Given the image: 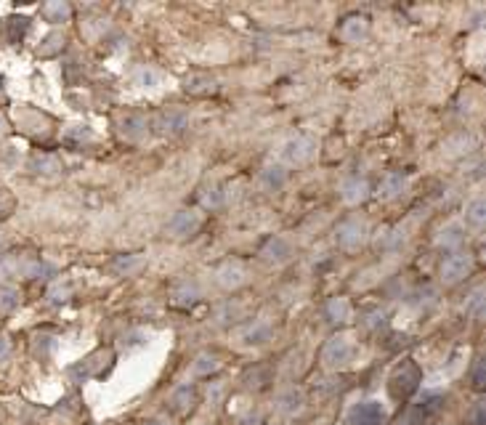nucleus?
Segmentation results:
<instances>
[{
	"mask_svg": "<svg viewBox=\"0 0 486 425\" xmlns=\"http://www.w3.org/2000/svg\"><path fill=\"white\" fill-rule=\"evenodd\" d=\"M364 32H367V21L362 17L346 19V21H343V27H340V35H343V40H348V43L359 40Z\"/></svg>",
	"mask_w": 486,
	"mask_h": 425,
	"instance_id": "18",
	"label": "nucleus"
},
{
	"mask_svg": "<svg viewBox=\"0 0 486 425\" xmlns=\"http://www.w3.org/2000/svg\"><path fill=\"white\" fill-rule=\"evenodd\" d=\"M382 420H385V409L380 402H362L348 415L351 425H382Z\"/></svg>",
	"mask_w": 486,
	"mask_h": 425,
	"instance_id": "7",
	"label": "nucleus"
},
{
	"mask_svg": "<svg viewBox=\"0 0 486 425\" xmlns=\"http://www.w3.org/2000/svg\"><path fill=\"white\" fill-rule=\"evenodd\" d=\"M186 125H189V115H186L184 109H168V112H159L155 120L157 133H162V136H175V133H181Z\"/></svg>",
	"mask_w": 486,
	"mask_h": 425,
	"instance_id": "8",
	"label": "nucleus"
},
{
	"mask_svg": "<svg viewBox=\"0 0 486 425\" xmlns=\"http://www.w3.org/2000/svg\"><path fill=\"white\" fill-rule=\"evenodd\" d=\"M313 152H316V141L311 136H295L282 147V160L290 165H303L311 160Z\"/></svg>",
	"mask_w": 486,
	"mask_h": 425,
	"instance_id": "6",
	"label": "nucleus"
},
{
	"mask_svg": "<svg viewBox=\"0 0 486 425\" xmlns=\"http://www.w3.org/2000/svg\"><path fill=\"white\" fill-rule=\"evenodd\" d=\"M157 80V75L152 72V69H139L136 72V85H144V88H152Z\"/></svg>",
	"mask_w": 486,
	"mask_h": 425,
	"instance_id": "32",
	"label": "nucleus"
},
{
	"mask_svg": "<svg viewBox=\"0 0 486 425\" xmlns=\"http://www.w3.org/2000/svg\"><path fill=\"white\" fill-rule=\"evenodd\" d=\"M465 221H468L470 226H476V229H481V226H484V221H486L484 197H476V200L468 205V210H465Z\"/></svg>",
	"mask_w": 486,
	"mask_h": 425,
	"instance_id": "20",
	"label": "nucleus"
},
{
	"mask_svg": "<svg viewBox=\"0 0 486 425\" xmlns=\"http://www.w3.org/2000/svg\"><path fill=\"white\" fill-rule=\"evenodd\" d=\"M173 298H175L178 306H194V303L200 301V290H197V285L181 282V285L173 290Z\"/></svg>",
	"mask_w": 486,
	"mask_h": 425,
	"instance_id": "19",
	"label": "nucleus"
},
{
	"mask_svg": "<svg viewBox=\"0 0 486 425\" xmlns=\"http://www.w3.org/2000/svg\"><path fill=\"white\" fill-rule=\"evenodd\" d=\"M202 205H205V207H221V205H224V189L208 187L202 191Z\"/></svg>",
	"mask_w": 486,
	"mask_h": 425,
	"instance_id": "29",
	"label": "nucleus"
},
{
	"mask_svg": "<svg viewBox=\"0 0 486 425\" xmlns=\"http://www.w3.org/2000/svg\"><path fill=\"white\" fill-rule=\"evenodd\" d=\"M197 229H200V213H194V210H178L168 221V232L173 237H186V234H194Z\"/></svg>",
	"mask_w": 486,
	"mask_h": 425,
	"instance_id": "9",
	"label": "nucleus"
},
{
	"mask_svg": "<svg viewBox=\"0 0 486 425\" xmlns=\"http://www.w3.org/2000/svg\"><path fill=\"white\" fill-rule=\"evenodd\" d=\"M441 409H444V396H441V393H425L417 404L404 409L393 425H425L434 415H438Z\"/></svg>",
	"mask_w": 486,
	"mask_h": 425,
	"instance_id": "2",
	"label": "nucleus"
},
{
	"mask_svg": "<svg viewBox=\"0 0 486 425\" xmlns=\"http://www.w3.org/2000/svg\"><path fill=\"white\" fill-rule=\"evenodd\" d=\"M269 335H271V327L266 322H253L242 330L244 343H263V340H269Z\"/></svg>",
	"mask_w": 486,
	"mask_h": 425,
	"instance_id": "21",
	"label": "nucleus"
},
{
	"mask_svg": "<svg viewBox=\"0 0 486 425\" xmlns=\"http://www.w3.org/2000/svg\"><path fill=\"white\" fill-rule=\"evenodd\" d=\"M367 327H372V330L385 327V314H382V311H372V314H367Z\"/></svg>",
	"mask_w": 486,
	"mask_h": 425,
	"instance_id": "34",
	"label": "nucleus"
},
{
	"mask_svg": "<svg viewBox=\"0 0 486 425\" xmlns=\"http://www.w3.org/2000/svg\"><path fill=\"white\" fill-rule=\"evenodd\" d=\"M404 189H407V178H404L401 173H388V176L382 178L378 194H380V200H393V197H399Z\"/></svg>",
	"mask_w": 486,
	"mask_h": 425,
	"instance_id": "15",
	"label": "nucleus"
},
{
	"mask_svg": "<svg viewBox=\"0 0 486 425\" xmlns=\"http://www.w3.org/2000/svg\"><path fill=\"white\" fill-rule=\"evenodd\" d=\"M48 298H51V303H64V301L70 298V285H64V287L56 285V287L48 292Z\"/></svg>",
	"mask_w": 486,
	"mask_h": 425,
	"instance_id": "33",
	"label": "nucleus"
},
{
	"mask_svg": "<svg viewBox=\"0 0 486 425\" xmlns=\"http://www.w3.org/2000/svg\"><path fill=\"white\" fill-rule=\"evenodd\" d=\"M8 354H11V343H8L6 338H0V361H6Z\"/></svg>",
	"mask_w": 486,
	"mask_h": 425,
	"instance_id": "37",
	"label": "nucleus"
},
{
	"mask_svg": "<svg viewBox=\"0 0 486 425\" xmlns=\"http://www.w3.org/2000/svg\"><path fill=\"white\" fill-rule=\"evenodd\" d=\"M112 269H115L117 274L136 272V269H141V258L139 255H117V258H115V263H112Z\"/></svg>",
	"mask_w": 486,
	"mask_h": 425,
	"instance_id": "25",
	"label": "nucleus"
},
{
	"mask_svg": "<svg viewBox=\"0 0 486 425\" xmlns=\"http://www.w3.org/2000/svg\"><path fill=\"white\" fill-rule=\"evenodd\" d=\"M465 314L476 317V319H481V317H484V290L481 287L470 292V298L465 301Z\"/></svg>",
	"mask_w": 486,
	"mask_h": 425,
	"instance_id": "24",
	"label": "nucleus"
},
{
	"mask_svg": "<svg viewBox=\"0 0 486 425\" xmlns=\"http://www.w3.org/2000/svg\"><path fill=\"white\" fill-rule=\"evenodd\" d=\"M43 17L48 19L51 24H61V21H67L70 19V6L67 3H46L43 6Z\"/></svg>",
	"mask_w": 486,
	"mask_h": 425,
	"instance_id": "23",
	"label": "nucleus"
},
{
	"mask_svg": "<svg viewBox=\"0 0 486 425\" xmlns=\"http://www.w3.org/2000/svg\"><path fill=\"white\" fill-rule=\"evenodd\" d=\"M184 88H186L189 93H210V91H215V83H213L210 77H189Z\"/></svg>",
	"mask_w": 486,
	"mask_h": 425,
	"instance_id": "28",
	"label": "nucleus"
},
{
	"mask_svg": "<svg viewBox=\"0 0 486 425\" xmlns=\"http://www.w3.org/2000/svg\"><path fill=\"white\" fill-rule=\"evenodd\" d=\"M261 255L269 261V263H284V261L293 255V245H290V239L274 237V239L266 242V247L261 250Z\"/></svg>",
	"mask_w": 486,
	"mask_h": 425,
	"instance_id": "11",
	"label": "nucleus"
},
{
	"mask_svg": "<svg viewBox=\"0 0 486 425\" xmlns=\"http://www.w3.org/2000/svg\"><path fill=\"white\" fill-rule=\"evenodd\" d=\"M470 380L476 388H484V359H476V367L470 372Z\"/></svg>",
	"mask_w": 486,
	"mask_h": 425,
	"instance_id": "31",
	"label": "nucleus"
},
{
	"mask_svg": "<svg viewBox=\"0 0 486 425\" xmlns=\"http://www.w3.org/2000/svg\"><path fill=\"white\" fill-rule=\"evenodd\" d=\"M0 131H3V120H0Z\"/></svg>",
	"mask_w": 486,
	"mask_h": 425,
	"instance_id": "39",
	"label": "nucleus"
},
{
	"mask_svg": "<svg viewBox=\"0 0 486 425\" xmlns=\"http://www.w3.org/2000/svg\"><path fill=\"white\" fill-rule=\"evenodd\" d=\"M420 383H422V370L417 367L415 361H404L399 370L391 375L388 391H391V396L396 402H404V399H409L420 388Z\"/></svg>",
	"mask_w": 486,
	"mask_h": 425,
	"instance_id": "1",
	"label": "nucleus"
},
{
	"mask_svg": "<svg viewBox=\"0 0 486 425\" xmlns=\"http://www.w3.org/2000/svg\"><path fill=\"white\" fill-rule=\"evenodd\" d=\"M149 425H162V423H157V420H155V423H149Z\"/></svg>",
	"mask_w": 486,
	"mask_h": 425,
	"instance_id": "38",
	"label": "nucleus"
},
{
	"mask_svg": "<svg viewBox=\"0 0 486 425\" xmlns=\"http://www.w3.org/2000/svg\"><path fill=\"white\" fill-rule=\"evenodd\" d=\"M470 420H473V425H484V404H481V402L476 404L473 415H470Z\"/></svg>",
	"mask_w": 486,
	"mask_h": 425,
	"instance_id": "36",
	"label": "nucleus"
},
{
	"mask_svg": "<svg viewBox=\"0 0 486 425\" xmlns=\"http://www.w3.org/2000/svg\"><path fill=\"white\" fill-rule=\"evenodd\" d=\"M27 30H30V21H27V19H21V17L8 19V40H11V43H19Z\"/></svg>",
	"mask_w": 486,
	"mask_h": 425,
	"instance_id": "26",
	"label": "nucleus"
},
{
	"mask_svg": "<svg viewBox=\"0 0 486 425\" xmlns=\"http://www.w3.org/2000/svg\"><path fill=\"white\" fill-rule=\"evenodd\" d=\"M215 279H218V285L224 290H237L242 287L244 282H247V272H244L242 263H226V266H221L218 269V274H215Z\"/></svg>",
	"mask_w": 486,
	"mask_h": 425,
	"instance_id": "10",
	"label": "nucleus"
},
{
	"mask_svg": "<svg viewBox=\"0 0 486 425\" xmlns=\"http://www.w3.org/2000/svg\"><path fill=\"white\" fill-rule=\"evenodd\" d=\"M284 181H287V173L282 165H269V168L261 173V184L266 189H271V191H277V189L284 187Z\"/></svg>",
	"mask_w": 486,
	"mask_h": 425,
	"instance_id": "16",
	"label": "nucleus"
},
{
	"mask_svg": "<svg viewBox=\"0 0 486 425\" xmlns=\"http://www.w3.org/2000/svg\"><path fill=\"white\" fill-rule=\"evenodd\" d=\"M353 351H356V346H353V340L348 335H335L322 348V361H324V367L338 370V367H346L348 361L353 359Z\"/></svg>",
	"mask_w": 486,
	"mask_h": 425,
	"instance_id": "3",
	"label": "nucleus"
},
{
	"mask_svg": "<svg viewBox=\"0 0 486 425\" xmlns=\"http://www.w3.org/2000/svg\"><path fill=\"white\" fill-rule=\"evenodd\" d=\"M171 404H173V409L178 412V415H186V412H191L194 404H197V388H194L191 383L181 386V388H175L173 396H171Z\"/></svg>",
	"mask_w": 486,
	"mask_h": 425,
	"instance_id": "12",
	"label": "nucleus"
},
{
	"mask_svg": "<svg viewBox=\"0 0 486 425\" xmlns=\"http://www.w3.org/2000/svg\"><path fill=\"white\" fill-rule=\"evenodd\" d=\"M19 306L17 287H0V311H14Z\"/></svg>",
	"mask_w": 486,
	"mask_h": 425,
	"instance_id": "27",
	"label": "nucleus"
},
{
	"mask_svg": "<svg viewBox=\"0 0 486 425\" xmlns=\"http://www.w3.org/2000/svg\"><path fill=\"white\" fill-rule=\"evenodd\" d=\"M470 272H473V255L457 250V253H451L449 258H444L441 272L438 274H441V282H444V285H457V282H463Z\"/></svg>",
	"mask_w": 486,
	"mask_h": 425,
	"instance_id": "4",
	"label": "nucleus"
},
{
	"mask_svg": "<svg viewBox=\"0 0 486 425\" xmlns=\"http://www.w3.org/2000/svg\"><path fill=\"white\" fill-rule=\"evenodd\" d=\"M348 317H351V303L346 298H332L327 303V319L330 322H346Z\"/></svg>",
	"mask_w": 486,
	"mask_h": 425,
	"instance_id": "22",
	"label": "nucleus"
},
{
	"mask_svg": "<svg viewBox=\"0 0 486 425\" xmlns=\"http://www.w3.org/2000/svg\"><path fill=\"white\" fill-rule=\"evenodd\" d=\"M465 242V229L460 226V223H449L444 232H441V237H438V245L441 247H460Z\"/></svg>",
	"mask_w": 486,
	"mask_h": 425,
	"instance_id": "17",
	"label": "nucleus"
},
{
	"mask_svg": "<svg viewBox=\"0 0 486 425\" xmlns=\"http://www.w3.org/2000/svg\"><path fill=\"white\" fill-rule=\"evenodd\" d=\"M364 234H367V226L362 218H346V221L335 229V242H338V247H343V250H356V247L364 242Z\"/></svg>",
	"mask_w": 486,
	"mask_h": 425,
	"instance_id": "5",
	"label": "nucleus"
},
{
	"mask_svg": "<svg viewBox=\"0 0 486 425\" xmlns=\"http://www.w3.org/2000/svg\"><path fill=\"white\" fill-rule=\"evenodd\" d=\"M146 120L141 117V115H125L120 122V133L122 138H128V141H141V138L146 136Z\"/></svg>",
	"mask_w": 486,
	"mask_h": 425,
	"instance_id": "13",
	"label": "nucleus"
},
{
	"mask_svg": "<svg viewBox=\"0 0 486 425\" xmlns=\"http://www.w3.org/2000/svg\"><path fill=\"white\" fill-rule=\"evenodd\" d=\"M367 194H369V184H367L364 178L353 176V178L343 181V200H346V202H351V205L362 202Z\"/></svg>",
	"mask_w": 486,
	"mask_h": 425,
	"instance_id": "14",
	"label": "nucleus"
},
{
	"mask_svg": "<svg viewBox=\"0 0 486 425\" xmlns=\"http://www.w3.org/2000/svg\"><path fill=\"white\" fill-rule=\"evenodd\" d=\"M67 138H75V141H86L90 138V131H88V125H75V131L67 133Z\"/></svg>",
	"mask_w": 486,
	"mask_h": 425,
	"instance_id": "35",
	"label": "nucleus"
},
{
	"mask_svg": "<svg viewBox=\"0 0 486 425\" xmlns=\"http://www.w3.org/2000/svg\"><path fill=\"white\" fill-rule=\"evenodd\" d=\"M194 370H197L200 375H208V372H213V370H218V361H215V357H208V354H202V357L197 359Z\"/></svg>",
	"mask_w": 486,
	"mask_h": 425,
	"instance_id": "30",
	"label": "nucleus"
}]
</instances>
